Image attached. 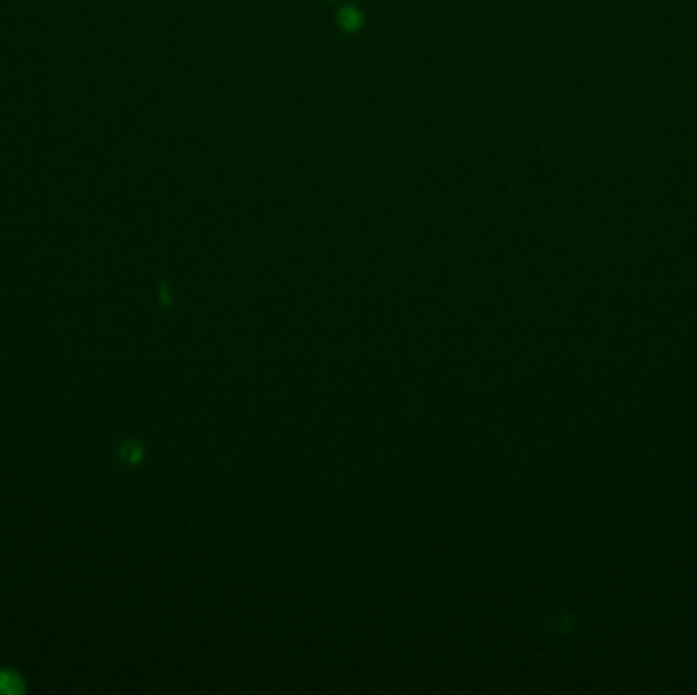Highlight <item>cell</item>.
Wrapping results in <instances>:
<instances>
[{
  "label": "cell",
  "instance_id": "6da1fadb",
  "mask_svg": "<svg viewBox=\"0 0 697 695\" xmlns=\"http://www.w3.org/2000/svg\"><path fill=\"white\" fill-rule=\"evenodd\" d=\"M337 25L345 33H357V31L363 27V15H361V11L357 6L347 4V6H342L341 11L337 13Z\"/></svg>",
  "mask_w": 697,
  "mask_h": 695
},
{
  "label": "cell",
  "instance_id": "7a4b0ae2",
  "mask_svg": "<svg viewBox=\"0 0 697 695\" xmlns=\"http://www.w3.org/2000/svg\"><path fill=\"white\" fill-rule=\"evenodd\" d=\"M25 691V681L15 669H0V694L21 695Z\"/></svg>",
  "mask_w": 697,
  "mask_h": 695
},
{
  "label": "cell",
  "instance_id": "3957f363",
  "mask_svg": "<svg viewBox=\"0 0 697 695\" xmlns=\"http://www.w3.org/2000/svg\"><path fill=\"white\" fill-rule=\"evenodd\" d=\"M141 455H143L141 453V446L135 443V441H129V443H125L120 446V459L127 461V463H137L141 459Z\"/></svg>",
  "mask_w": 697,
  "mask_h": 695
}]
</instances>
